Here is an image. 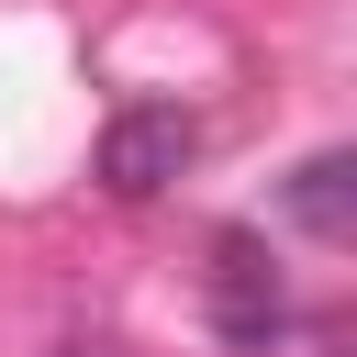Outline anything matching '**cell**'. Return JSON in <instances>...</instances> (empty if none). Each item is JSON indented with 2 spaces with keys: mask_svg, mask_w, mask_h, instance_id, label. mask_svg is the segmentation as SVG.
Instances as JSON below:
<instances>
[{
  "mask_svg": "<svg viewBox=\"0 0 357 357\" xmlns=\"http://www.w3.org/2000/svg\"><path fill=\"white\" fill-rule=\"evenodd\" d=\"M290 212H301L324 245H346V234H357V156H346V145H324V156L290 178Z\"/></svg>",
  "mask_w": 357,
  "mask_h": 357,
  "instance_id": "3",
  "label": "cell"
},
{
  "mask_svg": "<svg viewBox=\"0 0 357 357\" xmlns=\"http://www.w3.org/2000/svg\"><path fill=\"white\" fill-rule=\"evenodd\" d=\"M279 312H290V301H279V279H268L245 245H223V268H212V324H223V346H268V335H279Z\"/></svg>",
  "mask_w": 357,
  "mask_h": 357,
  "instance_id": "2",
  "label": "cell"
},
{
  "mask_svg": "<svg viewBox=\"0 0 357 357\" xmlns=\"http://www.w3.org/2000/svg\"><path fill=\"white\" fill-rule=\"evenodd\" d=\"M190 145H201V123L167 112V100H145V112H112V123H100V156H89V167H100L112 201H156V190L190 167Z\"/></svg>",
  "mask_w": 357,
  "mask_h": 357,
  "instance_id": "1",
  "label": "cell"
}]
</instances>
